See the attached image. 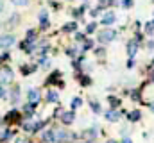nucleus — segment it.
<instances>
[{
    "mask_svg": "<svg viewBox=\"0 0 154 143\" xmlns=\"http://www.w3.org/2000/svg\"><path fill=\"white\" fill-rule=\"evenodd\" d=\"M39 22H41V25H47V11L39 13Z\"/></svg>",
    "mask_w": 154,
    "mask_h": 143,
    "instance_id": "16",
    "label": "nucleus"
},
{
    "mask_svg": "<svg viewBox=\"0 0 154 143\" xmlns=\"http://www.w3.org/2000/svg\"><path fill=\"white\" fill-rule=\"evenodd\" d=\"M113 4V0H102L100 2V7H106V5H111Z\"/></svg>",
    "mask_w": 154,
    "mask_h": 143,
    "instance_id": "21",
    "label": "nucleus"
},
{
    "mask_svg": "<svg viewBox=\"0 0 154 143\" xmlns=\"http://www.w3.org/2000/svg\"><path fill=\"white\" fill-rule=\"evenodd\" d=\"M151 107H152V111H154V104H152V106H151Z\"/></svg>",
    "mask_w": 154,
    "mask_h": 143,
    "instance_id": "31",
    "label": "nucleus"
},
{
    "mask_svg": "<svg viewBox=\"0 0 154 143\" xmlns=\"http://www.w3.org/2000/svg\"><path fill=\"white\" fill-rule=\"evenodd\" d=\"M118 118H120V113L115 111V109H111V111L106 113V120H109V122H116Z\"/></svg>",
    "mask_w": 154,
    "mask_h": 143,
    "instance_id": "7",
    "label": "nucleus"
},
{
    "mask_svg": "<svg viewBox=\"0 0 154 143\" xmlns=\"http://www.w3.org/2000/svg\"><path fill=\"white\" fill-rule=\"evenodd\" d=\"M13 82V70L7 66L0 68V84H11Z\"/></svg>",
    "mask_w": 154,
    "mask_h": 143,
    "instance_id": "1",
    "label": "nucleus"
},
{
    "mask_svg": "<svg viewBox=\"0 0 154 143\" xmlns=\"http://www.w3.org/2000/svg\"><path fill=\"white\" fill-rule=\"evenodd\" d=\"M41 140L47 143L54 141V131H43V134H41Z\"/></svg>",
    "mask_w": 154,
    "mask_h": 143,
    "instance_id": "8",
    "label": "nucleus"
},
{
    "mask_svg": "<svg viewBox=\"0 0 154 143\" xmlns=\"http://www.w3.org/2000/svg\"><path fill=\"white\" fill-rule=\"evenodd\" d=\"M113 22H115V14H113V13H106L104 18H102V23H104V25H111Z\"/></svg>",
    "mask_w": 154,
    "mask_h": 143,
    "instance_id": "9",
    "label": "nucleus"
},
{
    "mask_svg": "<svg viewBox=\"0 0 154 143\" xmlns=\"http://www.w3.org/2000/svg\"><path fill=\"white\" fill-rule=\"evenodd\" d=\"M27 100H29V104L36 106L39 102V91L38 90H29V91H27Z\"/></svg>",
    "mask_w": 154,
    "mask_h": 143,
    "instance_id": "3",
    "label": "nucleus"
},
{
    "mask_svg": "<svg viewBox=\"0 0 154 143\" xmlns=\"http://www.w3.org/2000/svg\"><path fill=\"white\" fill-rule=\"evenodd\" d=\"M95 27H97L95 23H90V25L86 27V32H93V31H95Z\"/></svg>",
    "mask_w": 154,
    "mask_h": 143,
    "instance_id": "20",
    "label": "nucleus"
},
{
    "mask_svg": "<svg viewBox=\"0 0 154 143\" xmlns=\"http://www.w3.org/2000/svg\"><path fill=\"white\" fill-rule=\"evenodd\" d=\"M145 32H147V34H154V20L145 23Z\"/></svg>",
    "mask_w": 154,
    "mask_h": 143,
    "instance_id": "14",
    "label": "nucleus"
},
{
    "mask_svg": "<svg viewBox=\"0 0 154 143\" xmlns=\"http://www.w3.org/2000/svg\"><path fill=\"white\" fill-rule=\"evenodd\" d=\"M95 136H97L95 129H88V131H84V134H82V138H84V140H88V141L95 140Z\"/></svg>",
    "mask_w": 154,
    "mask_h": 143,
    "instance_id": "10",
    "label": "nucleus"
},
{
    "mask_svg": "<svg viewBox=\"0 0 154 143\" xmlns=\"http://www.w3.org/2000/svg\"><path fill=\"white\" fill-rule=\"evenodd\" d=\"M4 95H5V91H4V88H2V86H0V99H2V97H4Z\"/></svg>",
    "mask_w": 154,
    "mask_h": 143,
    "instance_id": "27",
    "label": "nucleus"
},
{
    "mask_svg": "<svg viewBox=\"0 0 154 143\" xmlns=\"http://www.w3.org/2000/svg\"><path fill=\"white\" fill-rule=\"evenodd\" d=\"M81 82L86 86V84H90V79H88V77H82V79H81Z\"/></svg>",
    "mask_w": 154,
    "mask_h": 143,
    "instance_id": "24",
    "label": "nucleus"
},
{
    "mask_svg": "<svg viewBox=\"0 0 154 143\" xmlns=\"http://www.w3.org/2000/svg\"><path fill=\"white\" fill-rule=\"evenodd\" d=\"M16 143H27V141H25V140H22V138H20V140H16Z\"/></svg>",
    "mask_w": 154,
    "mask_h": 143,
    "instance_id": "28",
    "label": "nucleus"
},
{
    "mask_svg": "<svg viewBox=\"0 0 154 143\" xmlns=\"http://www.w3.org/2000/svg\"><path fill=\"white\" fill-rule=\"evenodd\" d=\"M14 43V36L11 34H5V36H0V48H7Z\"/></svg>",
    "mask_w": 154,
    "mask_h": 143,
    "instance_id": "4",
    "label": "nucleus"
},
{
    "mask_svg": "<svg viewBox=\"0 0 154 143\" xmlns=\"http://www.w3.org/2000/svg\"><path fill=\"white\" fill-rule=\"evenodd\" d=\"M88 48H91V41H90V39L84 41V50H88Z\"/></svg>",
    "mask_w": 154,
    "mask_h": 143,
    "instance_id": "23",
    "label": "nucleus"
},
{
    "mask_svg": "<svg viewBox=\"0 0 154 143\" xmlns=\"http://www.w3.org/2000/svg\"><path fill=\"white\" fill-rule=\"evenodd\" d=\"M127 116H129V120H131V122H138V120L142 118V113H140V111H131Z\"/></svg>",
    "mask_w": 154,
    "mask_h": 143,
    "instance_id": "12",
    "label": "nucleus"
},
{
    "mask_svg": "<svg viewBox=\"0 0 154 143\" xmlns=\"http://www.w3.org/2000/svg\"><path fill=\"white\" fill-rule=\"evenodd\" d=\"M111 39H115V31H113V29H104V31H100V34H99V41H100V43H109Z\"/></svg>",
    "mask_w": 154,
    "mask_h": 143,
    "instance_id": "2",
    "label": "nucleus"
},
{
    "mask_svg": "<svg viewBox=\"0 0 154 143\" xmlns=\"http://www.w3.org/2000/svg\"><path fill=\"white\" fill-rule=\"evenodd\" d=\"M90 106H91V109H93V111H95V113H100V106H99V104H97V102H91V104H90Z\"/></svg>",
    "mask_w": 154,
    "mask_h": 143,
    "instance_id": "19",
    "label": "nucleus"
},
{
    "mask_svg": "<svg viewBox=\"0 0 154 143\" xmlns=\"http://www.w3.org/2000/svg\"><path fill=\"white\" fill-rule=\"evenodd\" d=\"M108 100H109L111 107H118V106H120V100H118V99H115V97H109Z\"/></svg>",
    "mask_w": 154,
    "mask_h": 143,
    "instance_id": "17",
    "label": "nucleus"
},
{
    "mask_svg": "<svg viewBox=\"0 0 154 143\" xmlns=\"http://www.w3.org/2000/svg\"><path fill=\"white\" fill-rule=\"evenodd\" d=\"M122 5H124V7H131V5H133V0H124Z\"/></svg>",
    "mask_w": 154,
    "mask_h": 143,
    "instance_id": "22",
    "label": "nucleus"
},
{
    "mask_svg": "<svg viewBox=\"0 0 154 143\" xmlns=\"http://www.w3.org/2000/svg\"><path fill=\"white\" fill-rule=\"evenodd\" d=\"M74 120H75V114H74V111H66V113H63V114H61V122H63L65 125H70Z\"/></svg>",
    "mask_w": 154,
    "mask_h": 143,
    "instance_id": "5",
    "label": "nucleus"
},
{
    "mask_svg": "<svg viewBox=\"0 0 154 143\" xmlns=\"http://www.w3.org/2000/svg\"><path fill=\"white\" fill-rule=\"evenodd\" d=\"M136 50H138V43L136 41H129L127 43V56L129 57H134L136 56Z\"/></svg>",
    "mask_w": 154,
    "mask_h": 143,
    "instance_id": "6",
    "label": "nucleus"
},
{
    "mask_svg": "<svg viewBox=\"0 0 154 143\" xmlns=\"http://www.w3.org/2000/svg\"><path fill=\"white\" fill-rule=\"evenodd\" d=\"M81 104H82V100H81L79 97H75V99L72 100V109H77V107H81Z\"/></svg>",
    "mask_w": 154,
    "mask_h": 143,
    "instance_id": "15",
    "label": "nucleus"
},
{
    "mask_svg": "<svg viewBox=\"0 0 154 143\" xmlns=\"http://www.w3.org/2000/svg\"><path fill=\"white\" fill-rule=\"evenodd\" d=\"M2 7H4V4H2V0H0V11H2Z\"/></svg>",
    "mask_w": 154,
    "mask_h": 143,
    "instance_id": "30",
    "label": "nucleus"
},
{
    "mask_svg": "<svg viewBox=\"0 0 154 143\" xmlns=\"http://www.w3.org/2000/svg\"><path fill=\"white\" fill-rule=\"evenodd\" d=\"M75 29H77V23H75V22H72V23H66V25L63 27V31H65V32H74Z\"/></svg>",
    "mask_w": 154,
    "mask_h": 143,
    "instance_id": "13",
    "label": "nucleus"
},
{
    "mask_svg": "<svg viewBox=\"0 0 154 143\" xmlns=\"http://www.w3.org/2000/svg\"><path fill=\"white\" fill-rule=\"evenodd\" d=\"M122 143H133V141H131V138H124V140H122Z\"/></svg>",
    "mask_w": 154,
    "mask_h": 143,
    "instance_id": "26",
    "label": "nucleus"
},
{
    "mask_svg": "<svg viewBox=\"0 0 154 143\" xmlns=\"http://www.w3.org/2000/svg\"><path fill=\"white\" fill-rule=\"evenodd\" d=\"M14 5H27L29 4V0H11Z\"/></svg>",
    "mask_w": 154,
    "mask_h": 143,
    "instance_id": "18",
    "label": "nucleus"
},
{
    "mask_svg": "<svg viewBox=\"0 0 154 143\" xmlns=\"http://www.w3.org/2000/svg\"><path fill=\"white\" fill-rule=\"evenodd\" d=\"M32 38H34V31H29L27 32V39H32Z\"/></svg>",
    "mask_w": 154,
    "mask_h": 143,
    "instance_id": "25",
    "label": "nucleus"
},
{
    "mask_svg": "<svg viewBox=\"0 0 154 143\" xmlns=\"http://www.w3.org/2000/svg\"><path fill=\"white\" fill-rule=\"evenodd\" d=\"M106 143H116V141H115V140H108Z\"/></svg>",
    "mask_w": 154,
    "mask_h": 143,
    "instance_id": "29",
    "label": "nucleus"
},
{
    "mask_svg": "<svg viewBox=\"0 0 154 143\" xmlns=\"http://www.w3.org/2000/svg\"><path fill=\"white\" fill-rule=\"evenodd\" d=\"M47 100H48V102H54V104H56V102L59 100V95H57L56 91H48V93H47Z\"/></svg>",
    "mask_w": 154,
    "mask_h": 143,
    "instance_id": "11",
    "label": "nucleus"
}]
</instances>
